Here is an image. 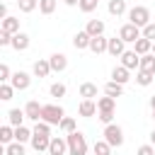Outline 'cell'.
Returning <instances> with one entry per match:
<instances>
[{"instance_id":"cell-1","label":"cell","mask_w":155,"mask_h":155,"mask_svg":"<svg viewBox=\"0 0 155 155\" xmlns=\"http://www.w3.org/2000/svg\"><path fill=\"white\" fill-rule=\"evenodd\" d=\"M65 138H68V155H87V140L80 131H73Z\"/></svg>"},{"instance_id":"cell-2","label":"cell","mask_w":155,"mask_h":155,"mask_svg":"<svg viewBox=\"0 0 155 155\" xmlns=\"http://www.w3.org/2000/svg\"><path fill=\"white\" fill-rule=\"evenodd\" d=\"M63 116H65V111L61 104H44V109H41V121H46L51 126H58L63 121Z\"/></svg>"},{"instance_id":"cell-3","label":"cell","mask_w":155,"mask_h":155,"mask_svg":"<svg viewBox=\"0 0 155 155\" xmlns=\"http://www.w3.org/2000/svg\"><path fill=\"white\" fill-rule=\"evenodd\" d=\"M128 22L143 29L145 24H150V10H148L145 5H136V7H131V10H128Z\"/></svg>"},{"instance_id":"cell-4","label":"cell","mask_w":155,"mask_h":155,"mask_svg":"<svg viewBox=\"0 0 155 155\" xmlns=\"http://www.w3.org/2000/svg\"><path fill=\"white\" fill-rule=\"evenodd\" d=\"M102 136H104V140H107L111 148H119V145H124V131H121V126H116V124H107Z\"/></svg>"},{"instance_id":"cell-5","label":"cell","mask_w":155,"mask_h":155,"mask_svg":"<svg viewBox=\"0 0 155 155\" xmlns=\"http://www.w3.org/2000/svg\"><path fill=\"white\" fill-rule=\"evenodd\" d=\"M119 36H121V39H124L126 44H136V41H138L140 36H143V29L128 22V24H124V27L119 29Z\"/></svg>"},{"instance_id":"cell-6","label":"cell","mask_w":155,"mask_h":155,"mask_svg":"<svg viewBox=\"0 0 155 155\" xmlns=\"http://www.w3.org/2000/svg\"><path fill=\"white\" fill-rule=\"evenodd\" d=\"M10 85L15 87V90H27L29 85H31V75L29 73H24V70H17V73H12V80H10Z\"/></svg>"},{"instance_id":"cell-7","label":"cell","mask_w":155,"mask_h":155,"mask_svg":"<svg viewBox=\"0 0 155 155\" xmlns=\"http://www.w3.org/2000/svg\"><path fill=\"white\" fill-rule=\"evenodd\" d=\"M65 153H68V138H61V136H51L48 155H65Z\"/></svg>"},{"instance_id":"cell-8","label":"cell","mask_w":155,"mask_h":155,"mask_svg":"<svg viewBox=\"0 0 155 155\" xmlns=\"http://www.w3.org/2000/svg\"><path fill=\"white\" fill-rule=\"evenodd\" d=\"M126 51V41L121 36H111L109 39V46H107V53L114 56V58H121V53Z\"/></svg>"},{"instance_id":"cell-9","label":"cell","mask_w":155,"mask_h":155,"mask_svg":"<svg viewBox=\"0 0 155 155\" xmlns=\"http://www.w3.org/2000/svg\"><path fill=\"white\" fill-rule=\"evenodd\" d=\"M121 65H126L128 70H138L140 68V56L136 51H124L121 53Z\"/></svg>"},{"instance_id":"cell-10","label":"cell","mask_w":155,"mask_h":155,"mask_svg":"<svg viewBox=\"0 0 155 155\" xmlns=\"http://www.w3.org/2000/svg\"><path fill=\"white\" fill-rule=\"evenodd\" d=\"M41 109H44V104H39L36 99H29V102L24 104V114H27V119H31V121H41Z\"/></svg>"},{"instance_id":"cell-11","label":"cell","mask_w":155,"mask_h":155,"mask_svg":"<svg viewBox=\"0 0 155 155\" xmlns=\"http://www.w3.org/2000/svg\"><path fill=\"white\" fill-rule=\"evenodd\" d=\"M48 63H51V70H53V73H63V70L68 68L65 53H51V56H48Z\"/></svg>"},{"instance_id":"cell-12","label":"cell","mask_w":155,"mask_h":155,"mask_svg":"<svg viewBox=\"0 0 155 155\" xmlns=\"http://www.w3.org/2000/svg\"><path fill=\"white\" fill-rule=\"evenodd\" d=\"M48 145H51V136H44V133H34L31 136V148L36 153H48Z\"/></svg>"},{"instance_id":"cell-13","label":"cell","mask_w":155,"mask_h":155,"mask_svg":"<svg viewBox=\"0 0 155 155\" xmlns=\"http://www.w3.org/2000/svg\"><path fill=\"white\" fill-rule=\"evenodd\" d=\"M107 46H109V39L102 34V36H92V41H90V51L92 53H107Z\"/></svg>"},{"instance_id":"cell-14","label":"cell","mask_w":155,"mask_h":155,"mask_svg":"<svg viewBox=\"0 0 155 155\" xmlns=\"http://www.w3.org/2000/svg\"><path fill=\"white\" fill-rule=\"evenodd\" d=\"M97 111H99V107H97L94 99H82L80 107H78V114H80V116H94Z\"/></svg>"},{"instance_id":"cell-15","label":"cell","mask_w":155,"mask_h":155,"mask_svg":"<svg viewBox=\"0 0 155 155\" xmlns=\"http://www.w3.org/2000/svg\"><path fill=\"white\" fill-rule=\"evenodd\" d=\"M12 48L15 51H27L29 48V34H24V31L12 34Z\"/></svg>"},{"instance_id":"cell-16","label":"cell","mask_w":155,"mask_h":155,"mask_svg":"<svg viewBox=\"0 0 155 155\" xmlns=\"http://www.w3.org/2000/svg\"><path fill=\"white\" fill-rule=\"evenodd\" d=\"M34 75L36 78H46L48 73H51V63H48V58H39V61H34Z\"/></svg>"},{"instance_id":"cell-17","label":"cell","mask_w":155,"mask_h":155,"mask_svg":"<svg viewBox=\"0 0 155 155\" xmlns=\"http://www.w3.org/2000/svg\"><path fill=\"white\" fill-rule=\"evenodd\" d=\"M90 41H92V36H90L87 31H78V34L73 36V46H75L78 51H82V48H90Z\"/></svg>"},{"instance_id":"cell-18","label":"cell","mask_w":155,"mask_h":155,"mask_svg":"<svg viewBox=\"0 0 155 155\" xmlns=\"http://www.w3.org/2000/svg\"><path fill=\"white\" fill-rule=\"evenodd\" d=\"M128 73H131V70H128L126 65H116V68L111 70V80L119 82V85H126V82H128Z\"/></svg>"},{"instance_id":"cell-19","label":"cell","mask_w":155,"mask_h":155,"mask_svg":"<svg viewBox=\"0 0 155 155\" xmlns=\"http://www.w3.org/2000/svg\"><path fill=\"white\" fill-rule=\"evenodd\" d=\"M24 119H27L24 109H10V111H7V124H12L15 128H17V126H24V124H22Z\"/></svg>"},{"instance_id":"cell-20","label":"cell","mask_w":155,"mask_h":155,"mask_svg":"<svg viewBox=\"0 0 155 155\" xmlns=\"http://www.w3.org/2000/svg\"><path fill=\"white\" fill-rule=\"evenodd\" d=\"M85 31H87L90 36H102V34H104V22H102V19H90L87 27H85Z\"/></svg>"},{"instance_id":"cell-21","label":"cell","mask_w":155,"mask_h":155,"mask_svg":"<svg viewBox=\"0 0 155 155\" xmlns=\"http://www.w3.org/2000/svg\"><path fill=\"white\" fill-rule=\"evenodd\" d=\"M133 51H136L138 56H145V53H150V51H153V41H150V39H145V36H140V39L133 44Z\"/></svg>"},{"instance_id":"cell-22","label":"cell","mask_w":155,"mask_h":155,"mask_svg":"<svg viewBox=\"0 0 155 155\" xmlns=\"http://www.w3.org/2000/svg\"><path fill=\"white\" fill-rule=\"evenodd\" d=\"M0 29H5L10 34H17L19 31V19L17 17H5V19H0Z\"/></svg>"},{"instance_id":"cell-23","label":"cell","mask_w":155,"mask_h":155,"mask_svg":"<svg viewBox=\"0 0 155 155\" xmlns=\"http://www.w3.org/2000/svg\"><path fill=\"white\" fill-rule=\"evenodd\" d=\"M107 10H109V15H114V17H121V15L126 12V0H109Z\"/></svg>"},{"instance_id":"cell-24","label":"cell","mask_w":155,"mask_h":155,"mask_svg":"<svg viewBox=\"0 0 155 155\" xmlns=\"http://www.w3.org/2000/svg\"><path fill=\"white\" fill-rule=\"evenodd\" d=\"M138 70H145V73H153V75H155V53L140 56V68H138Z\"/></svg>"},{"instance_id":"cell-25","label":"cell","mask_w":155,"mask_h":155,"mask_svg":"<svg viewBox=\"0 0 155 155\" xmlns=\"http://www.w3.org/2000/svg\"><path fill=\"white\" fill-rule=\"evenodd\" d=\"M80 97L82 99H94L97 97V85L94 82H82L80 85Z\"/></svg>"},{"instance_id":"cell-26","label":"cell","mask_w":155,"mask_h":155,"mask_svg":"<svg viewBox=\"0 0 155 155\" xmlns=\"http://www.w3.org/2000/svg\"><path fill=\"white\" fill-rule=\"evenodd\" d=\"M104 94H109V97H121L124 94V85H119V82H114V80H109L107 85H104Z\"/></svg>"},{"instance_id":"cell-27","label":"cell","mask_w":155,"mask_h":155,"mask_svg":"<svg viewBox=\"0 0 155 155\" xmlns=\"http://www.w3.org/2000/svg\"><path fill=\"white\" fill-rule=\"evenodd\" d=\"M12 140H15V126H12V124H5V126L0 128V143L10 145Z\"/></svg>"},{"instance_id":"cell-28","label":"cell","mask_w":155,"mask_h":155,"mask_svg":"<svg viewBox=\"0 0 155 155\" xmlns=\"http://www.w3.org/2000/svg\"><path fill=\"white\" fill-rule=\"evenodd\" d=\"M31 136H34V131H29L27 126H17V128H15V140H19V143L31 140Z\"/></svg>"},{"instance_id":"cell-29","label":"cell","mask_w":155,"mask_h":155,"mask_svg":"<svg viewBox=\"0 0 155 155\" xmlns=\"http://www.w3.org/2000/svg\"><path fill=\"white\" fill-rule=\"evenodd\" d=\"M58 128L68 136V133H73V131H78V126H75V119H70V116H63V121L58 124Z\"/></svg>"},{"instance_id":"cell-30","label":"cell","mask_w":155,"mask_h":155,"mask_svg":"<svg viewBox=\"0 0 155 155\" xmlns=\"http://www.w3.org/2000/svg\"><path fill=\"white\" fill-rule=\"evenodd\" d=\"M17 90L10 85V82H0V99L2 102H7V99H12V94H15Z\"/></svg>"},{"instance_id":"cell-31","label":"cell","mask_w":155,"mask_h":155,"mask_svg":"<svg viewBox=\"0 0 155 155\" xmlns=\"http://www.w3.org/2000/svg\"><path fill=\"white\" fill-rule=\"evenodd\" d=\"M92 150H94V155H111V145H109L104 138H102V140H97Z\"/></svg>"},{"instance_id":"cell-32","label":"cell","mask_w":155,"mask_h":155,"mask_svg":"<svg viewBox=\"0 0 155 155\" xmlns=\"http://www.w3.org/2000/svg\"><path fill=\"white\" fill-rule=\"evenodd\" d=\"M5 155H24V143L15 140V143L5 145Z\"/></svg>"},{"instance_id":"cell-33","label":"cell","mask_w":155,"mask_h":155,"mask_svg":"<svg viewBox=\"0 0 155 155\" xmlns=\"http://www.w3.org/2000/svg\"><path fill=\"white\" fill-rule=\"evenodd\" d=\"M153 78H155L153 73H145V70H138V75H136V82H138L140 87H148V85L153 82Z\"/></svg>"},{"instance_id":"cell-34","label":"cell","mask_w":155,"mask_h":155,"mask_svg":"<svg viewBox=\"0 0 155 155\" xmlns=\"http://www.w3.org/2000/svg\"><path fill=\"white\" fill-rule=\"evenodd\" d=\"M97 107H99V109H116V99L109 97V94H104V97L97 99Z\"/></svg>"},{"instance_id":"cell-35","label":"cell","mask_w":155,"mask_h":155,"mask_svg":"<svg viewBox=\"0 0 155 155\" xmlns=\"http://www.w3.org/2000/svg\"><path fill=\"white\" fill-rule=\"evenodd\" d=\"M97 119L107 126V124H114V109H99L97 111Z\"/></svg>"},{"instance_id":"cell-36","label":"cell","mask_w":155,"mask_h":155,"mask_svg":"<svg viewBox=\"0 0 155 155\" xmlns=\"http://www.w3.org/2000/svg\"><path fill=\"white\" fill-rule=\"evenodd\" d=\"M56 2L58 0H39V12L41 15H51L56 10Z\"/></svg>"},{"instance_id":"cell-37","label":"cell","mask_w":155,"mask_h":155,"mask_svg":"<svg viewBox=\"0 0 155 155\" xmlns=\"http://www.w3.org/2000/svg\"><path fill=\"white\" fill-rule=\"evenodd\" d=\"M19 5V12H34L39 7V0H17Z\"/></svg>"},{"instance_id":"cell-38","label":"cell","mask_w":155,"mask_h":155,"mask_svg":"<svg viewBox=\"0 0 155 155\" xmlns=\"http://www.w3.org/2000/svg\"><path fill=\"white\" fill-rule=\"evenodd\" d=\"M48 92H51V97H58V99H61V97H65V85H63V82H53V85L48 87Z\"/></svg>"},{"instance_id":"cell-39","label":"cell","mask_w":155,"mask_h":155,"mask_svg":"<svg viewBox=\"0 0 155 155\" xmlns=\"http://www.w3.org/2000/svg\"><path fill=\"white\" fill-rule=\"evenodd\" d=\"M10 80H12L10 65H7V63H0V82H10Z\"/></svg>"},{"instance_id":"cell-40","label":"cell","mask_w":155,"mask_h":155,"mask_svg":"<svg viewBox=\"0 0 155 155\" xmlns=\"http://www.w3.org/2000/svg\"><path fill=\"white\" fill-rule=\"evenodd\" d=\"M34 133H44V136H51V124H46V121H36V126H34Z\"/></svg>"},{"instance_id":"cell-41","label":"cell","mask_w":155,"mask_h":155,"mask_svg":"<svg viewBox=\"0 0 155 155\" xmlns=\"http://www.w3.org/2000/svg\"><path fill=\"white\" fill-rule=\"evenodd\" d=\"M78 7H80L82 12H92V10H97V0H80Z\"/></svg>"},{"instance_id":"cell-42","label":"cell","mask_w":155,"mask_h":155,"mask_svg":"<svg viewBox=\"0 0 155 155\" xmlns=\"http://www.w3.org/2000/svg\"><path fill=\"white\" fill-rule=\"evenodd\" d=\"M143 36H145V39H150V41H155V22H150V24H145V27H143Z\"/></svg>"},{"instance_id":"cell-43","label":"cell","mask_w":155,"mask_h":155,"mask_svg":"<svg viewBox=\"0 0 155 155\" xmlns=\"http://www.w3.org/2000/svg\"><path fill=\"white\" fill-rule=\"evenodd\" d=\"M136 155H155V145L153 143H145V145H140L136 150Z\"/></svg>"},{"instance_id":"cell-44","label":"cell","mask_w":155,"mask_h":155,"mask_svg":"<svg viewBox=\"0 0 155 155\" xmlns=\"http://www.w3.org/2000/svg\"><path fill=\"white\" fill-rule=\"evenodd\" d=\"M0 46H12V34L0 29Z\"/></svg>"},{"instance_id":"cell-45","label":"cell","mask_w":155,"mask_h":155,"mask_svg":"<svg viewBox=\"0 0 155 155\" xmlns=\"http://www.w3.org/2000/svg\"><path fill=\"white\" fill-rule=\"evenodd\" d=\"M5 17H10L7 15V5H0V19H5Z\"/></svg>"},{"instance_id":"cell-46","label":"cell","mask_w":155,"mask_h":155,"mask_svg":"<svg viewBox=\"0 0 155 155\" xmlns=\"http://www.w3.org/2000/svg\"><path fill=\"white\" fill-rule=\"evenodd\" d=\"M63 2H65V5H68V7H75V5H78V2H80V0H63Z\"/></svg>"},{"instance_id":"cell-47","label":"cell","mask_w":155,"mask_h":155,"mask_svg":"<svg viewBox=\"0 0 155 155\" xmlns=\"http://www.w3.org/2000/svg\"><path fill=\"white\" fill-rule=\"evenodd\" d=\"M150 109H155V94L150 97Z\"/></svg>"},{"instance_id":"cell-48","label":"cell","mask_w":155,"mask_h":155,"mask_svg":"<svg viewBox=\"0 0 155 155\" xmlns=\"http://www.w3.org/2000/svg\"><path fill=\"white\" fill-rule=\"evenodd\" d=\"M150 143L155 145V128H153V133H150Z\"/></svg>"},{"instance_id":"cell-49","label":"cell","mask_w":155,"mask_h":155,"mask_svg":"<svg viewBox=\"0 0 155 155\" xmlns=\"http://www.w3.org/2000/svg\"><path fill=\"white\" fill-rule=\"evenodd\" d=\"M150 53H155V41H153V51H150Z\"/></svg>"},{"instance_id":"cell-50","label":"cell","mask_w":155,"mask_h":155,"mask_svg":"<svg viewBox=\"0 0 155 155\" xmlns=\"http://www.w3.org/2000/svg\"><path fill=\"white\" fill-rule=\"evenodd\" d=\"M153 119H155V109H153Z\"/></svg>"},{"instance_id":"cell-51","label":"cell","mask_w":155,"mask_h":155,"mask_svg":"<svg viewBox=\"0 0 155 155\" xmlns=\"http://www.w3.org/2000/svg\"><path fill=\"white\" fill-rule=\"evenodd\" d=\"M97 2H99V0H97Z\"/></svg>"}]
</instances>
